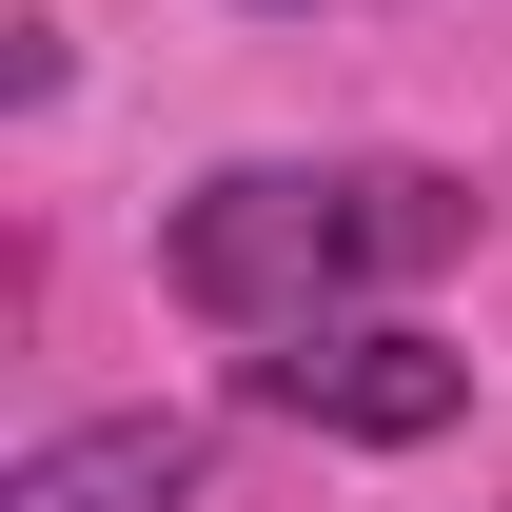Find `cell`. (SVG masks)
Masks as SVG:
<instances>
[{"label": "cell", "mask_w": 512, "mask_h": 512, "mask_svg": "<svg viewBox=\"0 0 512 512\" xmlns=\"http://www.w3.org/2000/svg\"><path fill=\"white\" fill-rule=\"evenodd\" d=\"M453 256H473V178H434V158H237L158 217V276L197 335H316Z\"/></svg>", "instance_id": "obj_1"}, {"label": "cell", "mask_w": 512, "mask_h": 512, "mask_svg": "<svg viewBox=\"0 0 512 512\" xmlns=\"http://www.w3.org/2000/svg\"><path fill=\"white\" fill-rule=\"evenodd\" d=\"M237 394L296 414V434H335V453H414V434L473 414V355H434L414 316H316V335H256Z\"/></svg>", "instance_id": "obj_2"}, {"label": "cell", "mask_w": 512, "mask_h": 512, "mask_svg": "<svg viewBox=\"0 0 512 512\" xmlns=\"http://www.w3.org/2000/svg\"><path fill=\"white\" fill-rule=\"evenodd\" d=\"M197 493H217L197 414H99V434H40L0 473V512H197Z\"/></svg>", "instance_id": "obj_3"}, {"label": "cell", "mask_w": 512, "mask_h": 512, "mask_svg": "<svg viewBox=\"0 0 512 512\" xmlns=\"http://www.w3.org/2000/svg\"><path fill=\"white\" fill-rule=\"evenodd\" d=\"M276 20H296V0H276Z\"/></svg>", "instance_id": "obj_4"}]
</instances>
